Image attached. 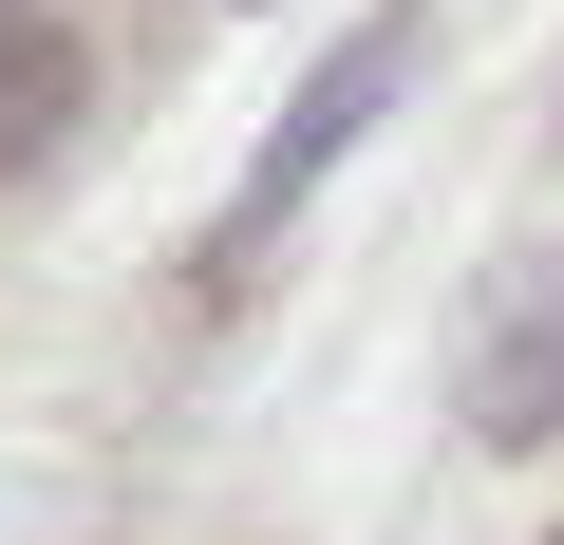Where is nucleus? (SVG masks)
I'll return each mask as SVG.
<instances>
[{
	"label": "nucleus",
	"mask_w": 564,
	"mask_h": 545,
	"mask_svg": "<svg viewBox=\"0 0 564 545\" xmlns=\"http://www.w3.org/2000/svg\"><path fill=\"white\" fill-rule=\"evenodd\" d=\"M414 76H433V0H377V20H358V39L302 76V95H282V132H263V170H245V207H226V244H207V263H245V244L302 207V188H321V170H339V151H358V132L414 95Z\"/></svg>",
	"instance_id": "nucleus-1"
},
{
	"label": "nucleus",
	"mask_w": 564,
	"mask_h": 545,
	"mask_svg": "<svg viewBox=\"0 0 564 545\" xmlns=\"http://www.w3.org/2000/svg\"><path fill=\"white\" fill-rule=\"evenodd\" d=\"M76 95H95L76 20H57V0H0V170H39V151L76 132Z\"/></svg>",
	"instance_id": "nucleus-3"
},
{
	"label": "nucleus",
	"mask_w": 564,
	"mask_h": 545,
	"mask_svg": "<svg viewBox=\"0 0 564 545\" xmlns=\"http://www.w3.org/2000/svg\"><path fill=\"white\" fill-rule=\"evenodd\" d=\"M545 433H564V263H527L470 358V451H545Z\"/></svg>",
	"instance_id": "nucleus-2"
}]
</instances>
